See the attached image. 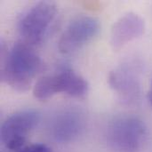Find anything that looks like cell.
Listing matches in <instances>:
<instances>
[{"instance_id":"6da1fadb","label":"cell","mask_w":152,"mask_h":152,"mask_svg":"<svg viewBox=\"0 0 152 152\" xmlns=\"http://www.w3.org/2000/svg\"><path fill=\"white\" fill-rule=\"evenodd\" d=\"M42 69L41 58L25 42L14 44L6 53L1 46V78L13 89L27 91Z\"/></svg>"},{"instance_id":"7a4b0ae2","label":"cell","mask_w":152,"mask_h":152,"mask_svg":"<svg viewBox=\"0 0 152 152\" xmlns=\"http://www.w3.org/2000/svg\"><path fill=\"white\" fill-rule=\"evenodd\" d=\"M147 129L144 123L135 117L116 119L108 129L107 141L115 152H139L145 142Z\"/></svg>"},{"instance_id":"3957f363","label":"cell","mask_w":152,"mask_h":152,"mask_svg":"<svg viewBox=\"0 0 152 152\" xmlns=\"http://www.w3.org/2000/svg\"><path fill=\"white\" fill-rule=\"evenodd\" d=\"M56 12V5L51 2H39L26 11L18 23V30L24 42L28 45L41 43L46 36Z\"/></svg>"},{"instance_id":"277c9868","label":"cell","mask_w":152,"mask_h":152,"mask_svg":"<svg viewBox=\"0 0 152 152\" xmlns=\"http://www.w3.org/2000/svg\"><path fill=\"white\" fill-rule=\"evenodd\" d=\"M38 121L39 114L32 110H21L12 114L1 126L2 142L11 151L20 149L27 136Z\"/></svg>"},{"instance_id":"5b68a950","label":"cell","mask_w":152,"mask_h":152,"mask_svg":"<svg viewBox=\"0 0 152 152\" xmlns=\"http://www.w3.org/2000/svg\"><path fill=\"white\" fill-rule=\"evenodd\" d=\"M99 21L91 16L81 15L67 26L61 36L58 47L62 53L75 52L84 45L91 41L98 33Z\"/></svg>"},{"instance_id":"8992f818","label":"cell","mask_w":152,"mask_h":152,"mask_svg":"<svg viewBox=\"0 0 152 152\" xmlns=\"http://www.w3.org/2000/svg\"><path fill=\"white\" fill-rule=\"evenodd\" d=\"M110 86L126 104H135L141 97V84L138 68L134 63L123 64L109 77Z\"/></svg>"},{"instance_id":"52a82bcc","label":"cell","mask_w":152,"mask_h":152,"mask_svg":"<svg viewBox=\"0 0 152 152\" xmlns=\"http://www.w3.org/2000/svg\"><path fill=\"white\" fill-rule=\"evenodd\" d=\"M143 32V19L134 12H128L120 17L113 25L110 45L114 50H119L128 42L140 37Z\"/></svg>"},{"instance_id":"ba28073f","label":"cell","mask_w":152,"mask_h":152,"mask_svg":"<svg viewBox=\"0 0 152 152\" xmlns=\"http://www.w3.org/2000/svg\"><path fill=\"white\" fill-rule=\"evenodd\" d=\"M83 114L76 110H66L56 116L52 132L53 138L60 142H69L76 139L84 129Z\"/></svg>"},{"instance_id":"9c48e42d","label":"cell","mask_w":152,"mask_h":152,"mask_svg":"<svg viewBox=\"0 0 152 152\" xmlns=\"http://www.w3.org/2000/svg\"><path fill=\"white\" fill-rule=\"evenodd\" d=\"M58 93H65L73 97H83L88 91L87 82L71 69H62L55 74Z\"/></svg>"},{"instance_id":"30bf717a","label":"cell","mask_w":152,"mask_h":152,"mask_svg":"<svg viewBox=\"0 0 152 152\" xmlns=\"http://www.w3.org/2000/svg\"><path fill=\"white\" fill-rule=\"evenodd\" d=\"M58 94L55 74L41 77L33 88V94L38 100H46Z\"/></svg>"},{"instance_id":"8fae6325","label":"cell","mask_w":152,"mask_h":152,"mask_svg":"<svg viewBox=\"0 0 152 152\" xmlns=\"http://www.w3.org/2000/svg\"><path fill=\"white\" fill-rule=\"evenodd\" d=\"M20 152H51V150L45 144L35 143L28 147H25Z\"/></svg>"},{"instance_id":"7c38bea8","label":"cell","mask_w":152,"mask_h":152,"mask_svg":"<svg viewBox=\"0 0 152 152\" xmlns=\"http://www.w3.org/2000/svg\"><path fill=\"white\" fill-rule=\"evenodd\" d=\"M148 99H149V102L151 104V106L152 107V82H151V90L149 92V95H148Z\"/></svg>"}]
</instances>
